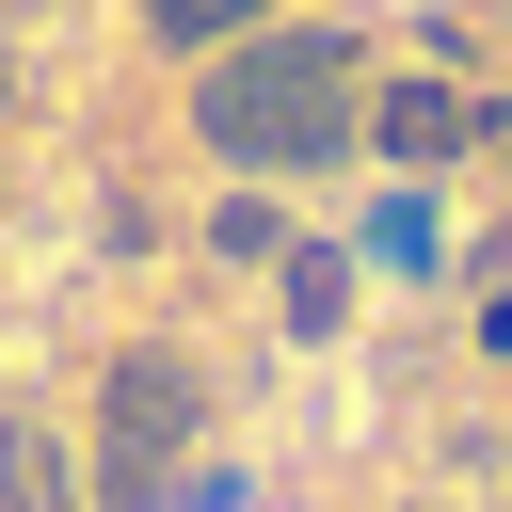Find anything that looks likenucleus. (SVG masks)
Segmentation results:
<instances>
[{
	"label": "nucleus",
	"instance_id": "f257e3e1",
	"mask_svg": "<svg viewBox=\"0 0 512 512\" xmlns=\"http://www.w3.org/2000/svg\"><path fill=\"white\" fill-rule=\"evenodd\" d=\"M192 128H208L240 176L352 160V48H336V32H240V48H208V96H192Z\"/></svg>",
	"mask_w": 512,
	"mask_h": 512
},
{
	"label": "nucleus",
	"instance_id": "f03ea898",
	"mask_svg": "<svg viewBox=\"0 0 512 512\" xmlns=\"http://www.w3.org/2000/svg\"><path fill=\"white\" fill-rule=\"evenodd\" d=\"M96 432H112V512H176V448L208 432V400H192V368L176 352H128L112 384H96Z\"/></svg>",
	"mask_w": 512,
	"mask_h": 512
},
{
	"label": "nucleus",
	"instance_id": "7ed1b4c3",
	"mask_svg": "<svg viewBox=\"0 0 512 512\" xmlns=\"http://www.w3.org/2000/svg\"><path fill=\"white\" fill-rule=\"evenodd\" d=\"M464 128H480V112H464L448 80H384V112H352V144H384L400 176H432V160H464Z\"/></svg>",
	"mask_w": 512,
	"mask_h": 512
},
{
	"label": "nucleus",
	"instance_id": "20e7f679",
	"mask_svg": "<svg viewBox=\"0 0 512 512\" xmlns=\"http://www.w3.org/2000/svg\"><path fill=\"white\" fill-rule=\"evenodd\" d=\"M272 272H288V320H304V336H336V320H352V256H320V240H288Z\"/></svg>",
	"mask_w": 512,
	"mask_h": 512
},
{
	"label": "nucleus",
	"instance_id": "39448f33",
	"mask_svg": "<svg viewBox=\"0 0 512 512\" xmlns=\"http://www.w3.org/2000/svg\"><path fill=\"white\" fill-rule=\"evenodd\" d=\"M256 16H272V0H144V32H160V48H240Z\"/></svg>",
	"mask_w": 512,
	"mask_h": 512
},
{
	"label": "nucleus",
	"instance_id": "423d86ee",
	"mask_svg": "<svg viewBox=\"0 0 512 512\" xmlns=\"http://www.w3.org/2000/svg\"><path fill=\"white\" fill-rule=\"evenodd\" d=\"M0 512H80V496H64V448H48V432H0Z\"/></svg>",
	"mask_w": 512,
	"mask_h": 512
}]
</instances>
